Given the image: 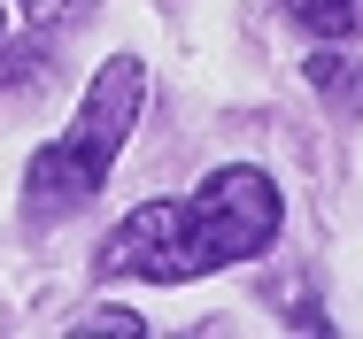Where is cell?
Masks as SVG:
<instances>
[{"instance_id":"cell-1","label":"cell","mask_w":363,"mask_h":339,"mask_svg":"<svg viewBox=\"0 0 363 339\" xmlns=\"http://www.w3.org/2000/svg\"><path fill=\"white\" fill-rule=\"evenodd\" d=\"M140 93H147V69L132 62V54H116V62L93 77V93L77 100L70 132L55 139V146H39V154H31L23 216H39V224L77 216V208L108 185V170H116L124 139H132V124H140Z\"/></svg>"},{"instance_id":"cell-2","label":"cell","mask_w":363,"mask_h":339,"mask_svg":"<svg viewBox=\"0 0 363 339\" xmlns=\"http://www.w3.org/2000/svg\"><path fill=\"white\" fill-rule=\"evenodd\" d=\"M186 239H194V255H201V277L224 270V263H255L271 239H279V185H271V170H255V162H217L186 201Z\"/></svg>"},{"instance_id":"cell-7","label":"cell","mask_w":363,"mask_h":339,"mask_svg":"<svg viewBox=\"0 0 363 339\" xmlns=\"http://www.w3.org/2000/svg\"><path fill=\"white\" fill-rule=\"evenodd\" d=\"M70 8H77V0H23V23H31V31H55Z\"/></svg>"},{"instance_id":"cell-5","label":"cell","mask_w":363,"mask_h":339,"mask_svg":"<svg viewBox=\"0 0 363 339\" xmlns=\"http://www.w3.org/2000/svg\"><path fill=\"white\" fill-rule=\"evenodd\" d=\"M309 85H317L333 108H363V69L340 62V54H317V62H309Z\"/></svg>"},{"instance_id":"cell-3","label":"cell","mask_w":363,"mask_h":339,"mask_svg":"<svg viewBox=\"0 0 363 339\" xmlns=\"http://www.w3.org/2000/svg\"><path fill=\"white\" fill-rule=\"evenodd\" d=\"M93 277H147V285H186V277H201V255H194V239H186L178 201L132 208V216L101 239Z\"/></svg>"},{"instance_id":"cell-6","label":"cell","mask_w":363,"mask_h":339,"mask_svg":"<svg viewBox=\"0 0 363 339\" xmlns=\"http://www.w3.org/2000/svg\"><path fill=\"white\" fill-rule=\"evenodd\" d=\"M77 332H147V316H132V309H93V316H77Z\"/></svg>"},{"instance_id":"cell-4","label":"cell","mask_w":363,"mask_h":339,"mask_svg":"<svg viewBox=\"0 0 363 339\" xmlns=\"http://www.w3.org/2000/svg\"><path fill=\"white\" fill-rule=\"evenodd\" d=\"M294 23L309 31V39H363V0H279Z\"/></svg>"}]
</instances>
